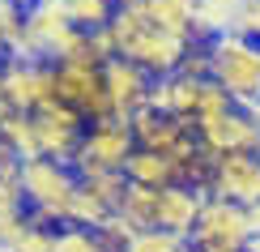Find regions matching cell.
<instances>
[{"label":"cell","instance_id":"obj_1","mask_svg":"<svg viewBox=\"0 0 260 252\" xmlns=\"http://www.w3.org/2000/svg\"><path fill=\"white\" fill-rule=\"evenodd\" d=\"M111 35H115V47H120V56H128L133 64H141V69L149 73V77H167V73H179L183 60H188L192 35H175V30H162L154 26V21H145L137 13V9H124L115 13L111 21Z\"/></svg>","mask_w":260,"mask_h":252},{"label":"cell","instance_id":"obj_2","mask_svg":"<svg viewBox=\"0 0 260 252\" xmlns=\"http://www.w3.org/2000/svg\"><path fill=\"white\" fill-rule=\"evenodd\" d=\"M21 188H26V201H30V214L35 222L43 227H69L73 222V201H77V188H81V175L73 171V162H60V158H21Z\"/></svg>","mask_w":260,"mask_h":252},{"label":"cell","instance_id":"obj_3","mask_svg":"<svg viewBox=\"0 0 260 252\" xmlns=\"http://www.w3.org/2000/svg\"><path fill=\"white\" fill-rule=\"evenodd\" d=\"M209 81H218L239 107H252L260 98V43L243 35L209 39Z\"/></svg>","mask_w":260,"mask_h":252},{"label":"cell","instance_id":"obj_4","mask_svg":"<svg viewBox=\"0 0 260 252\" xmlns=\"http://www.w3.org/2000/svg\"><path fill=\"white\" fill-rule=\"evenodd\" d=\"M256 239L252 222H247V210L235 201H222V197H205L197 231L188 235L192 252H247V244Z\"/></svg>","mask_w":260,"mask_h":252},{"label":"cell","instance_id":"obj_5","mask_svg":"<svg viewBox=\"0 0 260 252\" xmlns=\"http://www.w3.org/2000/svg\"><path fill=\"white\" fill-rule=\"evenodd\" d=\"M137 154V133L133 124L107 116V120H94L81 137V150L73 158V171L77 175H99V171H124L128 158Z\"/></svg>","mask_w":260,"mask_h":252},{"label":"cell","instance_id":"obj_6","mask_svg":"<svg viewBox=\"0 0 260 252\" xmlns=\"http://www.w3.org/2000/svg\"><path fill=\"white\" fill-rule=\"evenodd\" d=\"M73 30H77V26H73L64 0H56V5H30L26 9V21H21V39L13 43L9 56H26V60H47L51 64Z\"/></svg>","mask_w":260,"mask_h":252},{"label":"cell","instance_id":"obj_7","mask_svg":"<svg viewBox=\"0 0 260 252\" xmlns=\"http://www.w3.org/2000/svg\"><path fill=\"white\" fill-rule=\"evenodd\" d=\"M0 90H5L9 107H17V111H39V107H47L51 98H56V64L9 56L0 64Z\"/></svg>","mask_w":260,"mask_h":252},{"label":"cell","instance_id":"obj_8","mask_svg":"<svg viewBox=\"0 0 260 252\" xmlns=\"http://www.w3.org/2000/svg\"><path fill=\"white\" fill-rule=\"evenodd\" d=\"M35 116V141H39V154L47 158H60V162H73L81 150V137L85 128H90V120L81 111H73L69 103H60V98H51L47 107H39Z\"/></svg>","mask_w":260,"mask_h":252},{"label":"cell","instance_id":"obj_9","mask_svg":"<svg viewBox=\"0 0 260 252\" xmlns=\"http://www.w3.org/2000/svg\"><path fill=\"white\" fill-rule=\"evenodd\" d=\"M197 141L213 162L226 158V154H260V124L243 107H231V111H222L213 120H201Z\"/></svg>","mask_w":260,"mask_h":252},{"label":"cell","instance_id":"obj_10","mask_svg":"<svg viewBox=\"0 0 260 252\" xmlns=\"http://www.w3.org/2000/svg\"><path fill=\"white\" fill-rule=\"evenodd\" d=\"M56 98L69 103L85 120H107L111 98H107V77L99 64H56Z\"/></svg>","mask_w":260,"mask_h":252},{"label":"cell","instance_id":"obj_11","mask_svg":"<svg viewBox=\"0 0 260 252\" xmlns=\"http://www.w3.org/2000/svg\"><path fill=\"white\" fill-rule=\"evenodd\" d=\"M107 77V98H111V116L133 124L141 111H149V98H154V77H149L141 64H133L128 56H115L103 64Z\"/></svg>","mask_w":260,"mask_h":252},{"label":"cell","instance_id":"obj_12","mask_svg":"<svg viewBox=\"0 0 260 252\" xmlns=\"http://www.w3.org/2000/svg\"><path fill=\"white\" fill-rule=\"evenodd\" d=\"M209 197H222V201L235 205H256L260 201V154H226L213 162L209 175Z\"/></svg>","mask_w":260,"mask_h":252},{"label":"cell","instance_id":"obj_13","mask_svg":"<svg viewBox=\"0 0 260 252\" xmlns=\"http://www.w3.org/2000/svg\"><path fill=\"white\" fill-rule=\"evenodd\" d=\"M209 77H192V73H167V77H154V98L149 107L162 116H179V120H192L197 124V103H201V90Z\"/></svg>","mask_w":260,"mask_h":252},{"label":"cell","instance_id":"obj_14","mask_svg":"<svg viewBox=\"0 0 260 252\" xmlns=\"http://www.w3.org/2000/svg\"><path fill=\"white\" fill-rule=\"evenodd\" d=\"M133 133H137V150H158V154H175V150L197 133L192 120H179V116H162V111H141L133 120Z\"/></svg>","mask_w":260,"mask_h":252},{"label":"cell","instance_id":"obj_15","mask_svg":"<svg viewBox=\"0 0 260 252\" xmlns=\"http://www.w3.org/2000/svg\"><path fill=\"white\" fill-rule=\"evenodd\" d=\"M201 188H192V184H171V188L158 192V227L162 231H175L179 239H188L197 231V218H201V205H205Z\"/></svg>","mask_w":260,"mask_h":252},{"label":"cell","instance_id":"obj_16","mask_svg":"<svg viewBox=\"0 0 260 252\" xmlns=\"http://www.w3.org/2000/svg\"><path fill=\"white\" fill-rule=\"evenodd\" d=\"M243 5L247 0H192V30H197V39L209 43L218 35H231Z\"/></svg>","mask_w":260,"mask_h":252},{"label":"cell","instance_id":"obj_17","mask_svg":"<svg viewBox=\"0 0 260 252\" xmlns=\"http://www.w3.org/2000/svg\"><path fill=\"white\" fill-rule=\"evenodd\" d=\"M124 9H137L145 21H154L162 30H175V35H192V0H120Z\"/></svg>","mask_w":260,"mask_h":252},{"label":"cell","instance_id":"obj_18","mask_svg":"<svg viewBox=\"0 0 260 252\" xmlns=\"http://www.w3.org/2000/svg\"><path fill=\"white\" fill-rule=\"evenodd\" d=\"M124 175H128V184H141V188H171V184H179L171 154H158V150H137L128 158Z\"/></svg>","mask_w":260,"mask_h":252},{"label":"cell","instance_id":"obj_19","mask_svg":"<svg viewBox=\"0 0 260 252\" xmlns=\"http://www.w3.org/2000/svg\"><path fill=\"white\" fill-rule=\"evenodd\" d=\"M0 146L13 150L17 158H39V141H35V116L9 107L0 116Z\"/></svg>","mask_w":260,"mask_h":252},{"label":"cell","instance_id":"obj_20","mask_svg":"<svg viewBox=\"0 0 260 252\" xmlns=\"http://www.w3.org/2000/svg\"><path fill=\"white\" fill-rule=\"evenodd\" d=\"M158 192L162 188L128 184V192H124V201H120V210H115V214H124L137 231H149V227H158Z\"/></svg>","mask_w":260,"mask_h":252},{"label":"cell","instance_id":"obj_21","mask_svg":"<svg viewBox=\"0 0 260 252\" xmlns=\"http://www.w3.org/2000/svg\"><path fill=\"white\" fill-rule=\"evenodd\" d=\"M77 30H107L120 13V0H64Z\"/></svg>","mask_w":260,"mask_h":252},{"label":"cell","instance_id":"obj_22","mask_svg":"<svg viewBox=\"0 0 260 252\" xmlns=\"http://www.w3.org/2000/svg\"><path fill=\"white\" fill-rule=\"evenodd\" d=\"M81 188L94 192L107 210H120L124 192H128V175L124 171H99V175H81Z\"/></svg>","mask_w":260,"mask_h":252},{"label":"cell","instance_id":"obj_23","mask_svg":"<svg viewBox=\"0 0 260 252\" xmlns=\"http://www.w3.org/2000/svg\"><path fill=\"white\" fill-rule=\"evenodd\" d=\"M188 239H179L175 231H162V227H149V231H137L128 239L124 252H183Z\"/></svg>","mask_w":260,"mask_h":252},{"label":"cell","instance_id":"obj_24","mask_svg":"<svg viewBox=\"0 0 260 252\" xmlns=\"http://www.w3.org/2000/svg\"><path fill=\"white\" fill-rule=\"evenodd\" d=\"M111 214H115V210H107V205H103L94 192L77 188V201H73V222H69V227H85V231H99V227H103Z\"/></svg>","mask_w":260,"mask_h":252},{"label":"cell","instance_id":"obj_25","mask_svg":"<svg viewBox=\"0 0 260 252\" xmlns=\"http://www.w3.org/2000/svg\"><path fill=\"white\" fill-rule=\"evenodd\" d=\"M51 244H56V227H43V222H35V214H30V222L21 227L13 235V244H5V248H13V252H51Z\"/></svg>","mask_w":260,"mask_h":252},{"label":"cell","instance_id":"obj_26","mask_svg":"<svg viewBox=\"0 0 260 252\" xmlns=\"http://www.w3.org/2000/svg\"><path fill=\"white\" fill-rule=\"evenodd\" d=\"M21 214H30V201H26L21 180H17V175H0V222L21 218Z\"/></svg>","mask_w":260,"mask_h":252},{"label":"cell","instance_id":"obj_27","mask_svg":"<svg viewBox=\"0 0 260 252\" xmlns=\"http://www.w3.org/2000/svg\"><path fill=\"white\" fill-rule=\"evenodd\" d=\"M103 239L94 231H85V227H60L56 231V244H51V252H99Z\"/></svg>","mask_w":260,"mask_h":252},{"label":"cell","instance_id":"obj_28","mask_svg":"<svg viewBox=\"0 0 260 252\" xmlns=\"http://www.w3.org/2000/svg\"><path fill=\"white\" fill-rule=\"evenodd\" d=\"M231 107H239L231 94L222 90L218 81H205V90H201V103H197V124L201 120H213V116H222V111H231Z\"/></svg>","mask_w":260,"mask_h":252},{"label":"cell","instance_id":"obj_29","mask_svg":"<svg viewBox=\"0 0 260 252\" xmlns=\"http://www.w3.org/2000/svg\"><path fill=\"white\" fill-rule=\"evenodd\" d=\"M21 21H26V9H21L17 0H0V35H5L9 51H13V43L21 39Z\"/></svg>","mask_w":260,"mask_h":252},{"label":"cell","instance_id":"obj_30","mask_svg":"<svg viewBox=\"0 0 260 252\" xmlns=\"http://www.w3.org/2000/svg\"><path fill=\"white\" fill-rule=\"evenodd\" d=\"M231 35H243V39L260 43V0H247L243 5V13H239V21H235Z\"/></svg>","mask_w":260,"mask_h":252},{"label":"cell","instance_id":"obj_31","mask_svg":"<svg viewBox=\"0 0 260 252\" xmlns=\"http://www.w3.org/2000/svg\"><path fill=\"white\" fill-rule=\"evenodd\" d=\"M0 175H21V158L5 146H0Z\"/></svg>","mask_w":260,"mask_h":252},{"label":"cell","instance_id":"obj_32","mask_svg":"<svg viewBox=\"0 0 260 252\" xmlns=\"http://www.w3.org/2000/svg\"><path fill=\"white\" fill-rule=\"evenodd\" d=\"M247 222H252V231L260 235V201H256V205H247Z\"/></svg>","mask_w":260,"mask_h":252},{"label":"cell","instance_id":"obj_33","mask_svg":"<svg viewBox=\"0 0 260 252\" xmlns=\"http://www.w3.org/2000/svg\"><path fill=\"white\" fill-rule=\"evenodd\" d=\"M243 111H247V116H252V120H256V124H260V98H256V103H252V107H243Z\"/></svg>","mask_w":260,"mask_h":252},{"label":"cell","instance_id":"obj_34","mask_svg":"<svg viewBox=\"0 0 260 252\" xmlns=\"http://www.w3.org/2000/svg\"><path fill=\"white\" fill-rule=\"evenodd\" d=\"M9 111V98H5V90H0V116H5Z\"/></svg>","mask_w":260,"mask_h":252},{"label":"cell","instance_id":"obj_35","mask_svg":"<svg viewBox=\"0 0 260 252\" xmlns=\"http://www.w3.org/2000/svg\"><path fill=\"white\" fill-rule=\"evenodd\" d=\"M247 252H260V235H256V239H252V244H247Z\"/></svg>","mask_w":260,"mask_h":252},{"label":"cell","instance_id":"obj_36","mask_svg":"<svg viewBox=\"0 0 260 252\" xmlns=\"http://www.w3.org/2000/svg\"><path fill=\"white\" fill-rule=\"evenodd\" d=\"M183 252H192V244H188V248H183Z\"/></svg>","mask_w":260,"mask_h":252}]
</instances>
